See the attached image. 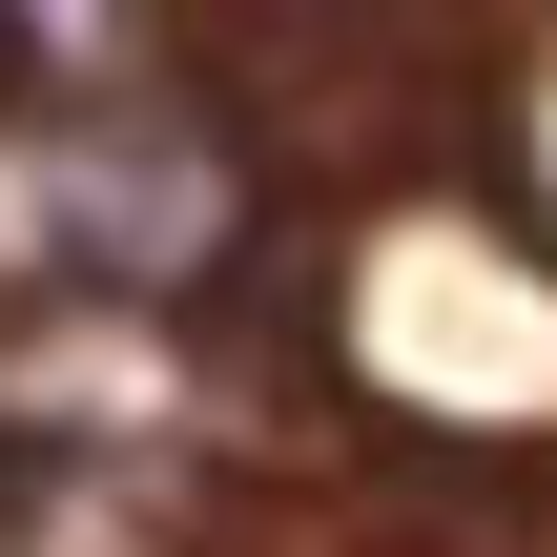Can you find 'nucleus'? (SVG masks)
<instances>
[{"label": "nucleus", "mask_w": 557, "mask_h": 557, "mask_svg": "<svg viewBox=\"0 0 557 557\" xmlns=\"http://www.w3.org/2000/svg\"><path fill=\"white\" fill-rule=\"evenodd\" d=\"M0 227L62 248V269H186V248L227 227V165H207L186 124H145V103H103V124H62L41 165H0Z\"/></svg>", "instance_id": "nucleus-1"}]
</instances>
